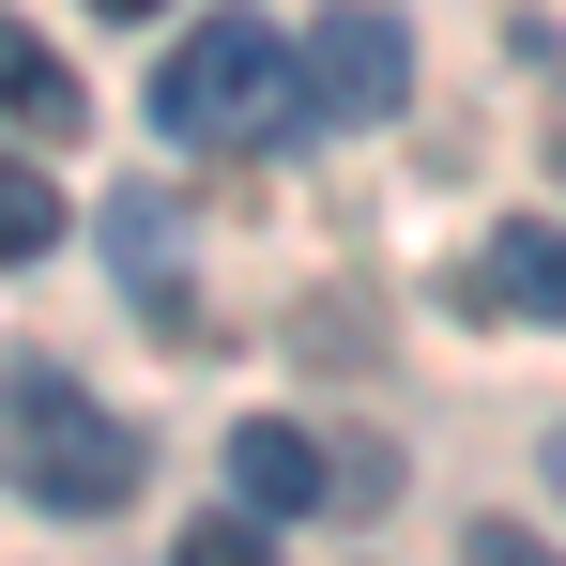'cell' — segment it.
<instances>
[{
    "label": "cell",
    "mask_w": 566,
    "mask_h": 566,
    "mask_svg": "<svg viewBox=\"0 0 566 566\" xmlns=\"http://www.w3.org/2000/svg\"><path fill=\"white\" fill-rule=\"evenodd\" d=\"M474 566H566V552L536 536V521H474Z\"/></svg>",
    "instance_id": "10"
},
{
    "label": "cell",
    "mask_w": 566,
    "mask_h": 566,
    "mask_svg": "<svg viewBox=\"0 0 566 566\" xmlns=\"http://www.w3.org/2000/svg\"><path fill=\"white\" fill-rule=\"evenodd\" d=\"M444 291H460L474 322H566V230H536V214H521V230H490Z\"/></svg>",
    "instance_id": "5"
},
{
    "label": "cell",
    "mask_w": 566,
    "mask_h": 566,
    "mask_svg": "<svg viewBox=\"0 0 566 566\" xmlns=\"http://www.w3.org/2000/svg\"><path fill=\"white\" fill-rule=\"evenodd\" d=\"M261 536H276V521H261V505H230V521H199L169 566H261Z\"/></svg>",
    "instance_id": "9"
},
{
    "label": "cell",
    "mask_w": 566,
    "mask_h": 566,
    "mask_svg": "<svg viewBox=\"0 0 566 566\" xmlns=\"http://www.w3.org/2000/svg\"><path fill=\"white\" fill-rule=\"evenodd\" d=\"M107 261H123V291H138L169 337H199V291H185V199H169V185H123V199H107Z\"/></svg>",
    "instance_id": "4"
},
{
    "label": "cell",
    "mask_w": 566,
    "mask_h": 566,
    "mask_svg": "<svg viewBox=\"0 0 566 566\" xmlns=\"http://www.w3.org/2000/svg\"><path fill=\"white\" fill-rule=\"evenodd\" d=\"M552 474H566V429H552Z\"/></svg>",
    "instance_id": "13"
},
{
    "label": "cell",
    "mask_w": 566,
    "mask_h": 566,
    "mask_svg": "<svg viewBox=\"0 0 566 566\" xmlns=\"http://www.w3.org/2000/svg\"><path fill=\"white\" fill-rule=\"evenodd\" d=\"M46 245H62V185H46V169H0V276L46 261Z\"/></svg>",
    "instance_id": "8"
},
{
    "label": "cell",
    "mask_w": 566,
    "mask_h": 566,
    "mask_svg": "<svg viewBox=\"0 0 566 566\" xmlns=\"http://www.w3.org/2000/svg\"><path fill=\"white\" fill-rule=\"evenodd\" d=\"M0 474H15L46 521H107V505L138 490V429H123L62 353H15V368H0Z\"/></svg>",
    "instance_id": "1"
},
{
    "label": "cell",
    "mask_w": 566,
    "mask_h": 566,
    "mask_svg": "<svg viewBox=\"0 0 566 566\" xmlns=\"http://www.w3.org/2000/svg\"><path fill=\"white\" fill-rule=\"evenodd\" d=\"M306 107H322V123H382V107H413V31H398L382 0H337V15L306 31Z\"/></svg>",
    "instance_id": "3"
},
{
    "label": "cell",
    "mask_w": 566,
    "mask_h": 566,
    "mask_svg": "<svg viewBox=\"0 0 566 566\" xmlns=\"http://www.w3.org/2000/svg\"><path fill=\"white\" fill-rule=\"evenodd\" d=\"M337 505H398V444H353L337 460Z\"/></svg>",
    "instance_id": "11"
},
{
    "label": "cell",
    "mask_w": 566,
    "mask_h": 566,
    "mask_svg": "<svg viewBox=\"0 0 566 566\" xmlns=\"http://www.w3.org/2000/svg\"><path fill=\"white\" fill-rule=\"evenodd\" d=\"M0 123H15V138H77V123H93L77 62H62V46H46L31 15H0Z\"/></svg>",
    "instance_id": "6"
},
{
    "label": "cell",
    "mask_w": 566,
    "mask_h": 566,
    "mask_svg": "<svg viewBox=\"0 0 566 566\" xmlns=\"http://www.w3.org/2000/svg\"><path fill=\"white\" fill-rule=\"evenodd\" d=\"M93 15H169V0H93Z\"/></svg>",
    "instance_id": "12"
},
{
    "label": "cell",
    "mask_w": 566,
    "mask_h": 566,
    "mask_svg": "<svg viewBox=\"0 0 566 566\" xmlns=\"http://www.w3.org/2000/svg\"><path fill=\"white\" fill-rule=\"evenodd\" d=\"M230 490H245L261 521H306V505H337V460H322L306 429H276V413H261V429L230 444Z\"/></svg>",
    "instance_id": "7"
},
{
    "label": "cell",
    "mask_w": 566,
    "mask_h": 566,
    "mask_svg": "<svg viewBox=\"0 0 566 566\" xmlns=\"http://www.w3.org/2000/svg\"><path fill=\"white\" fill-rule=\"evenodd\" d=\"M154 123L185 154H276L291 123H306V62H291L261 15H199L185 46H169V77H154Z\"/></svg>",
    "instance_id": "2"
}]
</instances>
